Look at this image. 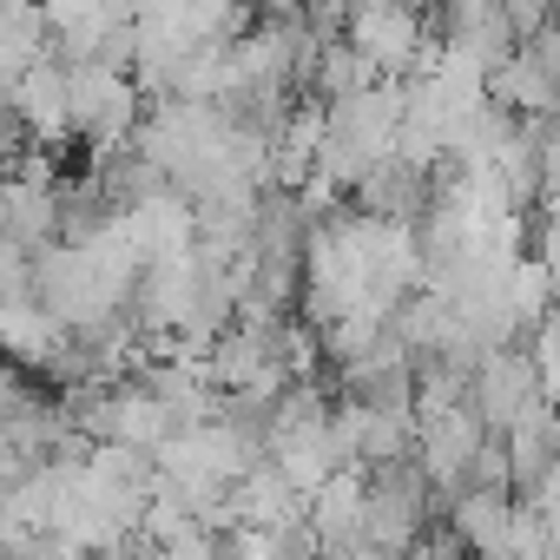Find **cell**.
I'll use <instances>...</instances> for the list:
<instances>
[{
  "label": "cell",
  "mask_w": 560,
  "mask_h": 560,
  "mask_svg": "<svg viewBox=\"0 0 560 560\" xmlns=\"http://www.w3.org/2000/svg\"><path fill=\"white\" fill-rule=\"evenodd\" d=\"M468 409H475V416H481L494 435H508L514 422H527L534 409H547V376H540L534 350H527V343L488 350V357H481V370H475Z\"/></svg>",
  "instance_id": "1"
},
{
  "label": "cell",
  "mask_w": 560,
  "mask_h": 560,
  "mask_svg": "<svg viewBox=\"0 0 560 560\" xmlns=\"http://www.w3.org/2000/svg\"><path fill=\"white\" fill-rule=\"evenodd\" d=\"M67 67H73V60H67ZM132 113H139V93L126 86L119 67H100V60L73 67V86H67V132H80V139H119V132L132 126Z\"/></svg>",
  "instance_id": "2"
}]
</instances>
